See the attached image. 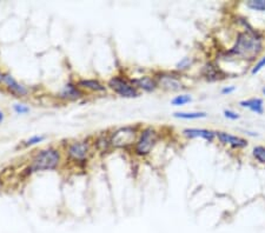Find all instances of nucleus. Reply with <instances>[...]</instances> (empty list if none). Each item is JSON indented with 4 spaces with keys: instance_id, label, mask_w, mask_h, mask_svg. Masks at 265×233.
I'll return each instance as SVG.
<instances>
[{
    "instance_id": "nucleus-17",
    "label": "nucleus",
    "mask_w": 265,
    "mask_h": 233,
    "mask_svg": "<svg viewBox=\"0 0 265 233\" xmlns=\"http://www.w3.org/2000/svg\"><path fill=\"white\" fill-rule=\"evenodd\" d=\"M173 117L179 118V119H199V118H205L206 113L204 112H177L173 114Z\"/></svg>"
},
{
    "instance_id": "nucleus-18",
    "label": "nucleus",
    "mask_w": 265,
    "mask_h": 233,
    "mask_svg": "<svg viewBox=\"0 0 265 233\" xmlns=\"http://www.w3.org/2000/svg\"><path fill=\"white\" fill-rule=\"evenodd\" d=\"M45 140H46V136H44V134H35V136L30 137V138H27L26 140L21 142V146L32 147V146H35V145H39L40 142Z\"/></svg>"
},
{
    "instance_id": "nucleus-11",
    "label": "nucleus",
    "mask_w": 265,
    "mask_h": 233,
    "mask_svg": "<svg viewBox=\"0 0 265 233\" xmlns=\"http://www.w3.org/2000/svg\"><path fill=\"white\" fill-rule=\"evenodd\" d=\"M77 85L81 91L85 93H106L108 92V86L105 84L102 83L99 79L95 78H80L78 79Z\"/></svg>"
},
{
    "instance_id": "nucleus-27",
    "label": "nucleus",
    "mask_w": 265,
    "mask_h": 233,
    "mask_svg": "<svg viewBox=\"0 0 265 233\" xmlns=\"http://www.w3.org/2000/svg\"><path fill=\"white\" fill-rule=\"evenodd\" d=\"M4 120H5V113H4V111H1V109H0V125L4 123Z\"/></svg>"
},
{
    "instance_id": "nucleus-16",
    "label": "nucleus",
    "mask_w": 265,
    "mask_h": 233,
    "mask_svg": "<svg viewBox=\"0 0 265 233\" xmlns=\"http://www.w3.org/2000/svg\"><path fill=\"white\" fill-rule=\"evenodd\" d=\"M219 75L220 73L218 67H216L211 64L205 65L203 68V76L205 77L207 80H217V79L219 78Z\"/></svg>"
},
{
    "instance_id": "nucleus-1",
    "label": "nucleus",
    "mask_w": 265,
    "mask_h": 233,
    "mask_svg": "<svg viewBox=\"0 0 265 233\" xmlns=\"http://www.w3.org/2000/svg\"><path fill=\"white\" fill-rule=\"evenodd\" d=\"M64 155L62 151L56 146H47L35 151L31 157L29 165L23 170L25 177L32 175L38 172L56 171L62 163Z\"/></svg>"
},
{
    "instance_id": "nucleus-3",
    "label": "nucleus",
    "mask_w": 265,
    "mask_h": 233,
    "mask_svg": "<svg viewBox=\"0 0 265 233\" xmlns=\"http://www.w3.org/2000/svg\"><path fill=\"white\" fill-rule=\"evenodd\" d=\"M262 50V40L253 32H243L237 38L231 53L242 59L252 60Z\"/></svg>"
},
{
    "instance_id": "nucleus-24",
    "label": "nucleus",
    "mask_w": 265,
    "mask_h": 233,
    "mask_svg": "<svg viewBox=\"0 0 265 233\" xmlns=\"http://www.w3.org/2000/svg\"><path fill=\"white\" fill-rule=\"evenodd\" d=\"M263 67H265V57L259 60L258 64H256V66L252 68V72H251V73H252V75H256V73H258L259 71H261Z\"/></svg>"
},
{
    "instance_id": "nucleus-23",
    "label": "nucleus",
    "mask_w": 265,
    "mask_h": 233,
    "mask_svg": "<svg viewBox=\"0 0 265 233\" xmlns=\"http://www.w3.org/2000/svg\"><path fill=\"white\" fill-rule=\"evenodd\" d=\"M253 155L257 160H259L261 163L265 164V147L263 146H257L253 149Z\"/></svg>"
},
{
    "instance_id": "nucleus-19",
    "label": "nucleus",
    "mask_w": 265,
    "mask_h": 233,
    "mask_svg": "<svg viewBox=\"0 0 265 233\" xmlns=\"http://www.w3.org/2000/svg\"><path fill=\"white\" fill-rule=\"evenodd\" d=\"M191 100H192L191 95L180 94V95H177V97H174L173 99L171 100V104L173 106H183V105H185V104L190 103Z\"/></svg>"
},
{
    "instance_id": "nucleus-8",
    "label": "nucleus",
    "mask_w": 265,
    "mask_h": 233,
    "mask_svg": "<svg viewBox=\"0 0 265 233\" xmlns=\"http://www.w3.org/2000/svg\"><path fill=\"white\" fill-rule=\"evenodd\" d=\"M86 93L79 89L76 81L70 80L62 86V89L57 94V98L62 101H78L83 99Z\"/></svg>"
},
{
    "instance_id": "nucleus-28",
    "label": "nucleus",
    "mask_w": 265,
    "mask_h": 233,
    "mask_svg": "<svg viewBox=\"0 0 265 233\" xmlns=\"http://www.w3.org/2000/svg\"><path fill=\"white\" fill-rule=\"evenodd\" d=\"M2 78H4V72H1V71H0V85L2 84Z\"/></svg>"
},
{
    "instance_id": "nucleus-13",
    "label": "nucleus",
    "mask_w": 265,
    "mask_h": 233,
    "mask_svg": "<svg viewBox=\"0 0 265 233\" xmlns=\"http://www.w3.org/2000/svg\"><path fill=\"white\" fill-rule=\"evenodd\" d=\"M187 138H203L207 141H212L215 138V132L209 130H202V128H187L183 131Z\"/></svg>"
},
{
    "instance_id": "nucleus-14",
    "label": "nucleus",
    "mask_w": 265,
    "mask_h": 233,
    "mask_svg": "<svg viewBox=\"0 0 265 233\" xmlns=\"http://www.w3.org/2000/svg\"><path fill=\"white\" fill-rule=\"evenodd\" d=\"M218 138H219V140L222 141L223 144L230 145L232 147H245L248 145L247 140H244V139L225 132L218 133Z\"/></svg>"
},
{
    "instance_id": "nucleus-7",
    "label": "nucleus",
    "mask_w": 265,
    "mask_h": 233,
    "mask_svg": "<svg viewBox=\"0 0 265 233\" xmlns=\"http://www.w3.org/2000/svg\"><path fill=\"white\" fill-rule=\"evenodd\" d=\"M2 85H4L5 89L7 90V92L17 98H26L29 97L30 93H31V90H30L29 86H26V85L23 83H19L15 77L7 72L4 73Z\"/></svg>"
},
{
    "instance_id": "nucleus-10",
    "label": "nucleus",
    "mask_w": 265,
    "mask_h": 233,
    "mask_svg": "<svg viewBox=\"0 0 265 233\" xmlns=\"http://www.w3.org/2000/svg\"><path fill=\"white\" fill-rule=\"evenodd\" d=\"M92 144H94V152L99 155L100 157H104L108 153H110L112 150L111 139H110V131L102 132L92 138Z\"/></svg>"
},
{
    "instance_id": "nucleus-22",
    "label": "nucleus",
    "mask_w": 265,
    "mask_h": 233,
    "mask_svg": "<svg viewBox=\"0 0 265 233\" xmlns=\"http://www.w3.org/2000/svg\"><path fill=\"white\" fill-rule=\"evenodd\" d=\"M191 64H192V59L188 58V57H185V58H183L182 60H180V62H177L176 68L182 72V71L187 70V68L191 66Z\"/></svg>"
},
{
    "instance_id": "nucleus-4",
    "label": "nucleus",
    "mask_w": 265,
    "mask_h": 233,
    "mask_svg": "<svg viewBox=\"0 0 265 233\" xmlns=\"http://www.w3.org/2000/svg\"><path fill=\"white\" fill-rule=\"evenodd\" d=\"M139 126L127 125L110 131L111 145L113 150H127L133 147L139 133Z\"/></svg>"
},
{
    "instance_id": "nucleus-15",
    "label": "nucleus",
    "mask_w": 265,
    "mask_h": 233,
    "mask_svg": "<svg viewBox=\"0 0 265 233\" xmlns=\"http://www.w3.org/2000/svg\"><path fill=\"white\" fill-rule=\"evenodd\" d=\"M242 108H247L256 113H263V101L259 98H252V99L240 101Z\"/></svg>"
},
{
    "instance_id": "nucleus-2",
    "label": "nucleus",
    "mask_w": 265,
    "mask_h": 233,
    "mask_svg": "<svg viewBox=\"0 0 265 233\" xmlns=\"http://www.w3.org/2000/svg\"><path fill=\"white\" fill-rule=\"evenodd\" d=\"M62 155L66 161L77 167H86L94 155L92 138L71 140L65 144Z\"/></svg>"
},
{
    "instance_id": "nucleus-25",
    "label": "nucleus",
    "mask_w": 265,
    "mask_h": 233,
    "mask_svg": "<svg viewBox=\"0 0 265 233\" xmlns=\"http://www.w3.org/2000/svg\"><path fill=\"white\" fill-rule=\"evenodd\" d=\"M224 114H225L226 118H230V119H232V120H236L239 118L238 114L234 113V112H232V111H225L224 112Z\"/></svg>"
},
{
    "instance_id": "nucleus-5",
    "label": "nucleus",
    "mask_w": 265,
    "mask_h": 233,
    "mask_svg": "<svg viewBox=\"0 0 265 233\" xmlns=\"http://www.w3.org/2000/svg\"><path fill=\"white\" fill-rule=\"evenodd\" d=\"M158 141V132L151 126L141 128L139 131L137 140L133 145V153L137 157H146L147 155L151 153Z\"/></svg>"
},
{
    "instance_id": "nucleus-9",
    "label": "nucleus",
    "mask_w": 265,
    "mask_h": 233,
    "mask_svg": "<svg viewBox=\"0 0 265 233\" xmlns=\"http://www.w3.org/2000/svg\"><path fill=\"white\" fill-rule=\"evenodd\" d=\"M156 80L158 83V87H162L165 91H182L184 89L180 79L177 76L171 75V73H158L156 77Z\"/></svg>"
},
{
    "instance_id": "nucleus-12",
    "label": "nucleus",
    "mask_w": 265,
    "mask_h": 233,
    "mask_svg": "<svg viewBox=\"0 0 265 233\" xmlns=\"http://www.w3.org/2000/svg\"><path fill=\"white\" fill-rule=\"evenodd\" d=\"M131 80H132L133 85L137 87L138 91L151 93L158 89V83L157 80H156L155 77L143 76V77H139V78L131 79Z\"/></svg>"
},
{
    "instance_id": "nucleus-21",
    "label": "nucleus",
    "mask_w": 265,
    "mask_h": 233,
    "mask_svg": "<svg viewBox=\"0 0 265 233\" xmlns=\"http://www.w3.org/2000/svg\"><path fill=\"white\" fill-rule=\"evenodd\" d=\"M247 5L251 10L261 11V12L265 11V0H251V1H248Z\"/></svg>"
},
{
    "instance_id": "nucleus-29",
    "label": "nucleus",
    "mask_w": 265,
    "mask_h": 233,
    "mask_svg": "<svg viewBox=\"0 0 265 233\" xmlns=\"http://www.w3.org/2000/svg\"><path fill=\"white\" fill-rule=\"evenodd\" d=\"M263 92H264V93H265V87H264V90H263Z\"/></svg>"
},
{
    "instance_id": "nucleus-26",
    "label": "nucleus",
    "mask_w": 265,
    "mask_h": 233,
    "mask_svg": "<svg viewBox=\"0 0 265 233\" xmlns=\"http://www.w3.org/2000/svg\"><path fill=\"white\" fill-rule=\"evenodd\" d=\"M234 91V87H226V89H224L222 92L224 93V94H225V93H231Z\"/></svg>"
},
{
    "instance_id": "nucleus-6",
    "label": "nucleus",
    "mask_w": 265,
    "mask_h": 233,
    "mask_svg": "<svg viewBox=\"0 0 265 233\" xmlns=\"http://www.w3.org/2000/svg\"><path fill=\"white\" fill-rule=\"evenodd\" d=\"M106 86H108V90H111L117 95L122 98H127V99L137 98L140 94L137 87L133 85L132 80L122 75L111 77L108 80V83H106Z\"/></svg>"
},
{
    "instance_id": "nucleus-20",
    "label": "nucleus",
    "mask_w": 265,
    "mask_h": 233,
    "mask_svg": "<svg viewBox=\"0 0 265 233\" xmlns=\"http://www.w3.org/2000/svg\"><path fill=\"white\" fill-rule=\"evenodd\" d=\"M12 109H13V111L16 112V113H17V114H21V116H23V114H27L30 111H31L30 106L26 105V104H24V103H16V104H13Z\"/></svg>"
}]
</instances>
